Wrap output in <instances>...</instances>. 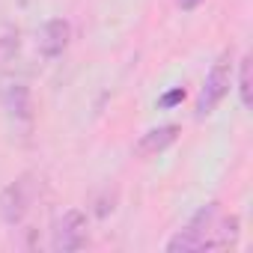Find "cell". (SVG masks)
Listing matches in <instances>:
<instances>
[{
    "mask_svg": "<svg viewBox=\"0 0 253 253\" xmlns=\"http://www.w3.org/2000/svg\"><path fill=\"white\" fill-rule=\"evenodd\" d=\"M214 220H217V203L203 206V209L191 217V223H188L185 229H179V232L167 241V250H170V253H194V250L211 247Z\"/></svg>",
    "mask_w": 253,
    "mask_h": 253,
    "instance_id": "1",
    "label": "cell"
},
{
    "mask_svg": "<svg viewBox=\"0 0 253 253\" xmlns=\"http://www.w3.org/2000/svg\"><path fill=\"white\" fill-rule=\"evenodd\" d=\"M0 98H3V110H6V119L12 125V131L21 140H27L30 131H33V98H30L27 84H21V81L6 84L3 92H0Z\"/></svg>",
    "mask_w": 253,
    "mask_h": 253,
    "instance_id": "2",
    "label": "cell"
},
{
    "mask_svg": "<svg viewBox=\"0 0 253 253\" xmlns=\"http://www.w3.org/2000/svg\"><path fill=\"white\" fill-rule=\"evenodd\" d=\"M229 81H232V54L223 51L214 60V66H211V72L203 84V92L197 98V116H209L223 101V95L229 92Z\"/></svg>",
    "mask_w": 253,
    "mask_h": 253,
    "instance_id": "3",
    "label": "cell"
},
{
    "mask_svg": "<svg viewBox=\"0 0 253 253\" xmlns=\"http://www.w3.org/2000/svg\"><path fill=\"white\" fill-rule=\"evenodd\" d=\"M81 247H86V217H84V211L69 209L54 226V250L75 253Z\"/></svg>",
    "mask_w": 253,
    "mask_h": 253,
    "instance_id": "4",
    "label": "cell"
},
{
    "mask_svg": "<svg viewBox=\"0 0 253 253\" xmlns=\"http://www.w3.org/2000/svg\"><path fill=\"white\" fill-rule=\"evenodd\" d=\"M30 200H33V185H30V176H21L18 182H12L3 194H0V214L9 226L21 223L27 209H30Z\"/></svg>",
    "mask_w": 253,
    "mask_h": 253,
    "instance_id": "5",
    "label": "cell"
},
{
    "mask_svg": "<svg viewBox=\"0 0 253 253\" xmlns=\"http://www.w3.org/2000/svg\"><path fill=\"white\" fill-rule=\"evenodd\" d=\"M176 137H179V125H161V128H152V131H146V134L140 137L137 155H140V158H152V155L164 152L167 146H173Z\"/></svg>",
    "mask_w": 253,
    "mask_h": 253,
    "instance_id": "6",
    "label": "cell"
},
{
    "mask_svg": "<svg viewBox=\"0 0 253 253\" xmlns=\"http://www.w3.org/2000/svg\"><path fill=\"white\" fill-rule=\"evenodd\" d=\"M66 45H69V24H66L63 18L48 21L45 30H42V39H39L42 54H45L48 60H54V57H60V54L66 51Z\"/></svg>",
    "mask_w": 253,
    "mask_h": 253,
    "instance_id": "7",
    "label": "cell"
},
{
    "mask_svg": "<svg viewBox=\"0 0 253 253\" xmlns=\"http://www.w3.org/2000/svg\"><path fill=\"white\" fill-rule=\"evenodd\" d=\"M18 51H21V39L18 33H3L0 36V69H9L15 60H18Z\"/></svg>",
    "mask_w": 253,
    "mask_h": 253,
    "instance_id": "8",
    "label": "cell"
},
{
    "mask_svg": "<svg viewBox=\"0 0 253 253\" xmlns=\"http://www.w3.org/2000/svg\"><path fill=\"white\" fill-rule=\"evenodd\" d=\"M238 92H241V104H244V107H253V60H250V57L241 60Z\"/></svg>",
    "mask_w": 253,
    "mask_h": 253,
    "instance_id": "9",
    "label": "cell"
},
{
    "mask_svg": "<svg viewBox=\"0 0 253 253\" xmlns=\"http://www.w3.org/2000/svg\"><path fill=\"white\" fill-rule=\"evenodd\" d=\"M214 232H217V238H211V247H232L238 241V217L229 214L220 223V229H214Z\"/></svg>",
    "mask_w": 253,
    "mask_h": 253,
    "instance_id": "10",
    "label": "cell"
},
{
    "mask_svg": "<svg viewBox=\"0 0 253 253\" xmlns=\"http://www.w3.org/2000/svg\"><path fill=\"white\" fill-rule=\"evenodd\" d=\"M182 98H185V89L179 86V89H173V92H167V95H164V98H161L158 104H161V107H173V104H179Z\"/></svg>",
    "mask_w": 253,
    "mask_h": 253,
    "instance_id": "11",
    "label": "cell"
},
{
    "mask_svg": "<svg viewBox=\"0 0 253 253\" xmlns=\"http://www.w3.org/2000/svg\"><path fill=\"white\" fill-rule=\"evenodd\" d=\"M176 3H179V6H182L185 12H191V9H197V6L203 3V0H176Z\"/></svg>",
    "mask_w": 253,
    "mask_h": 253,
    "instance_id": "12",
    "label": "cell"
}]
</instances>
